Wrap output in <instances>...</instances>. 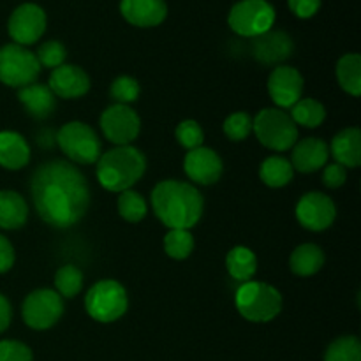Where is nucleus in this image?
Here are the masks:
<instances>
[{
    "label": "nucleus",
    "mask_w": 361,
    "mask_h": 361,
    "mask_svg": "<svg viewBox=\"0 0 361 361\" xmlns=\"http://www.w3.org/2000/svg\"><path fill=\"white\" fill-rule=\"evenodd\" d=\"M28 217V204L14 190H0V228L13 231L23 228Z\"/></svg>",
    "instance_id": "nucleus-23"
},
{
    "label": "nucleus",
    "mask_w": 361,
    "mask_h": 361,
    "mask_svg": "<svg viewBox=\"0 0 361 361\" xmlns=\"http://www.w3.org/2000/svg\"><path fill=\"white\" fill-rule=\"evenodd\" d=\"M101 129L106 140L116 147H126L140 136L141 118L129 106L113 104L102 111Z\"/></svg>",
    "instance_id": "nucleus-12"
},
{
    "label": "nucleus",
    "mask_w": 361,
    "mask_h": 361,
    "mask_svg": "<svg viewBox=\"0 0 361 361\" xmlns=\"http://www.w3.org/2000/svg\"><path fill=\"white\" fill-rule=\"evenodd\" d=\"M252 130L259 143L274 152L291 150L298 141V127L291 115L281 108L261 109L252 118Z\"/></svg>",
    "instance_id": "nucleus-5"
},
{
    "label": "nucleus",
    "mask_w": 361,
    "mask_h": 361,
    "mask_svg": "<svg viewBox=\"0 0 361 361\" xmlns=\"http://www.w3.org/2000/svg\"><path fill=\"white\" fill-rule=\"evenodd\" d=\"M235 303L242 317L250 323H268L282 310V295L267 282H243L235 295Z\"/></svg>",
    "instance_id": "nucleus-4"
},
{
    "label": "nucleus",
    "mask_w": 361,
    "mask_h": 361,
    "mask_svg": "<svg viewBox=\"0 0 361 361\" xmlns=\"http://www.w3.org/2000/svg\"><path fill=\"white\" fill-rule=\"evenodd\" d=\"M63 314V298L53 289H35L25 298L21 316L32 330H48L55 326Z\"/></svg>",
    "instance_id": "nucleus-10"
},
{
    "label": "nucleus",
    "mask_w": 361,
    "mask_h": 361,
    "mask_svg": "<svg viewBox=\"0 0 361 361\" xmlns=\"http://www.w3.org/2000/svg\"><path fill=\"white\" fill-rule=\"evenodd\" d=\"M275 18V7L268 0H240L229 11L228 23L235 34L254 39L271 30Z\"/></svg>",
    "instance_id": "nucleus-8"
},
{
    "label": "nucleus",
    "mask_w": 361,
    "mask_h": 361,
    "mask_svg": "<svg viewBox=\"0 0 361 361\" xmlns=\"http://www.w3.org/2000/svg\"><path fill=\"white\" fill-rule=\"evenodd\" d=\"M30 192L39 217L59 229L80 222L90 207V187L85 175L73 162L59 159L35 169Z\"/></svg>",
    "instance_id": "nucleus-1"
},
{
    "label": "nucleus",
    "mask_w": 361,
    "mask_h": 361,
    "mask_svg": "<svg viewBox=\"0 0 361 361\" xmlns=\"http://www.w3.org/2000/svg\"><path fill=\"white\" fill-rule=\"evenodd\" d=\"M18 99L25 106L28 115L35 120H44L53 115L56 108L55 94L49 90L48 85L32 83L28 87L20 88Z\"/></svg>",
    "instance_id": "nucleus-20"
},
{
    "label": "nucleus",
    "mask_w": 361,
    "mask_h": 361,
    "mask_svg": "<svg viewBox=\"0 0 361 361\" xmlns=\"http://www.w3.org/2000/svg\"><path fill=\"white\" fill-rule=\"evenodd\" d=\"M152 208L166 228L190 229L203 217L204 200L192 183L162 180L152 190Z\"/></svg>",
    "instance_id": "nucleus-2"
},
{
    "label": "nucleus",
    "mask_w": 361,
    "mask_h": 361,
    "mask_svg": "<svg viewBox=\"0 0 361 361\" xmlns=\"http://www.w3.org/2000/svg\"><path fill=\"white\" fill-rule=\"evenodd\" d=\"M55 288L62 298H74L83 288V271L74 264L60 267L55 274Z\"/></svg>",
    "instance_id": "nucleus-32"
},
{
    "label": "nucleus",
    "mask_w": 361,
    "mask_h": 361,
    "mask_svg": "<svg viewBox=\"0 0 361 361\" xmlns=\"http://www.w3.org/2000/svg\"><path fill=\"white\" fill-rule=\"evenodd\" d=\"M30 348L20 341H0V361H32Z\"/></svg>",
    "instance_id": "nucleus-37"
},
{
    "label": "nucleus",
    "mask_w": 361,
    "mask_h": 361,
    "mask_svg": "<svg viewBox=\"0 0 361 361\" xmlns=\"http://www.w3.org/2000/svg\"><path fill=\"white\" fill-rule=\"evenodd\" d=\"M116 207H118L120 217H122L123 221L130 222V224H137V222H141L147 217V200H145L140 192H136V190L133 189L120 192Z\"/></svg>",
    "instance_id": "nucleus-29"
},
{
    "label": "nucleus",
    "mask_w": 361,
    "mask_h": 361,
    "mask_svg": "<svg viewBox=\"0 0 361 361\" xmlns=\"http://www.w3.org/2000/svg\"><path fill=\"white\" fill-rule=\"evenodd\" d=\"M293 175H295V169H293L291 162L281 155L267 157L259 166L261 182L271 189H281V187L288 185L293 180Z\"/></svg>",
    "instance_id": "nucleus-26"
},
{
    "label": "nucleus",
    "mask_w": 361,
    "mask_h": 361,
    "mask_svg": "<svg viewBox=\"0 0 361 361\" xmlns=\"http://www.w3.org/2000/svg\"><path fill=\"white\" fill-rule=\"evenodd\" d=\"M345 178H348V169L344 166L337 164H326L324 166V171H323V183L330 189H338L345 183Z\"/></svg>",
    "instance_id": "nucleus-38"
},
{
    "label": "nucleus",
    "mask_w": 361,
    "mask_h": 361,
    "mask_svg": "<svg viewBox=\"0 0 361 361\" xmlns=\"http://www.w3.org/2000/svg\"><path fill=\"white\" fill-rule=\"evenodd\" d=\"M324 267V252L316 243H302L293 250L289 257V268L295 275L310 277Z\"/></svg>",
    "instance_id": "nucleus-24"
},
{
    "label": "nucleus",
    "mask_w": 361,
    "mask_h": 361,
    "mask_svg": "<svg viewBox=\"0 0 361 361\" xmlns=\"http://www.w3.org/2000/svg\"><path fill=\"white\" fill-rule=\"evenodd\" d=\"M337 80L341 87L353 97L361 94V56L358 53H348L337 62Z\"/></svg>",
    "instance_id": "nucleus-27"
},
{
    "label": "nucleus",
    "mask_w": 361,
    "mask_h": 361,
    "mask_svg": "<svg viewBox=\"0 0 361 361\" xmlns=\"http://www.w3.org/2000/svg\"><path fill=\"white\" fill-rule=\"evenodd\" d=\"M303 88L302 73L291 66H277L268 78V94L281 109L293 108L303 97Z\"/></svg>",
    "instance_id": "nucleus-14"
},
{
    "label": "nucleus",
    "mask_w": 361,
    "mask_h": 361,
    "mask_svg": "<svg viewBox=\"0 0 361 361\" xmlns=\"http://www.w3.org/2000/svg\"><path fill=\"white\" fill-rule=\"evenodd\" d=\"M175 137L183 148L194 150V148L203 147L204 130L196 120H183V122H180L178 127H176Z\"/></svg>",
    "instance_id": "nucleus-36"
},
{
    "label": "nucleus",
    "mask_w": 361,
    "mask_h": 361,
    "mask_svg": "<svg viewBox=\"0 0 361 361\" xmlns=\"http://www.w3.org/2000/svg\"><path fill=\"white\" fill-rule=\"evenodd\" d=\"M48 87L56 97L80 99L90 90V78L81 67L63 63L51 71Z\"/></svg>",
    "instance_id": "nucleus-16"
},
{
    "label": "nucleus",
    "mask_w": 361,
    "mask_h": 361,
    "mask_svg": "<svg viewBox=\"0 0 361 361\" xmlns=\"http://www.w3.org/2000/svg\"><path fill=\"white\" fill-rule=\"evenodd\" d=\"M11 319H13V309H11V302L4 295H0V334L9 328Z\"/></svg>",
    "instance_id": "nucleus-41"
},
{
    "label": "nucleus",
    "mask_w": 361,
    "mask_h": 361,
    "mask_svg": "<svg viewBox=\"0 0 361 361\" xmlns=\"http://www.w3.org/2000/svg\"><path fill=\"white\" fill-rule=\"evenodd\" d=\"M324 361H361V342L355 335H344L328 345Z\"/></svg>",
    "instance_id": "nucleus-31"
},
{
    "label": "nucleus",
    "mask_w": 361,
    "mask_h": 361,
    "mask_svg": "<svg viewBox=\"0 0 361 361\" xmlns=\"http://www.w3.org/2000/svg\"><path fill=\"white\" fill-rule=\"evenodd\" d=\"M30 162V147L20 133L0 130V166L18 171Z\"/></svg>",
    "instance_id": "nucleus-21"
},
{
    "label": "nucleus",
    "mask_w": 361,
    "mask_h": 361,
    "mask_svg": "<svg viewBox=\"0 0 361 361\" xmlns=\"http://www.w3.org/2000/svg\"><path fill=\"white\" fill-rule=\"evenodd\" d=\"M226 268L229 275L238 282H249L257 271V257L249 247L236 245L226 256Z\"/></svg>",
    "instance_id": "nucleus-25"
},
{
    "label": "nucleus",
    "mask_w": 361,
    "mask_h": 361,
    "mask_svg": "<svg viewBox=\"0 0 361 361\" xmlns=\"http://www.w3.org/2000/svg\"><path fill=\"white\" fill-rule=\"evenodd\" d=\"M337 217L334 200L323 192H307L296 204V219L309 231H324Z\"/></svg>",
    "instance_id": "nucleus-13"
},
{
    "label": "nucleus",
    "mask_w": 361,
    "mask_h": 361,
    "mask_svg": "<svg viewBox=\"0 0 361 361\" xmlns=\"http://www.w3.org/2000/svg\"><path fill=\"white\" fill-rule=\"evenodd\" d=\"M120 13L134 27L152 28L166 20L168 4L166 0H120Z\"/></svg>",
    "instance_id": "nucleus-17"
},
{
    "label": "nucleus",
    "mask_w": 361,
    "mask_h": 361,
    "mask_svg": "<svg viewBox=\"0 0 361 361\" xmlns=\"http://www.w3.org/2000/svg\"><path fill=\"white\" fill-rule=\"evenodd\" d=\"M46 25H48V18H46L44 9L34 2H25L11 13L7 32L16 44L27 48L42 37Z\"/></svg>",
    "instance_id": "nucleus-11"
},
{
    "label": "nucleus",
    "mask_w": 361,
    "mask_h": 361,
    "mask_svg": "<svg viewBox=\"0 0 361 361\" xmlns=\"http://www.w3.org/2000/svg\"><path fill=\"white\" fill-rule=\"evenodd\" d=\"M56 143L66 157L76 164H94L102 155L97 133L85 122H69L60 127Z\"/></svg>",
    "instance_id": "nucleus-7"
},
{
    "label": "nucleus",
    "mask_w": 361,
    "mask_h": 361,
    "mask_svg": "<svg viewBox=\"0 0 361 361\" xmlns=\"http://www.w3.org/2000/svg\"><path fill=\"white\" fill-rule=\"evenodd\" d=\"M252 51L256 60L267 66L284 62L293 53V39L284 30L271 28L259 37H254Z\"/></svg>",
    "instance_id": "nucleus-19"
},
{
    "label": "nucleus",
    "mask_w": 361,
    "mask_h": 361,
    "mask_svg": "<svg viewBox=\"0 0 361 361\" xmlns=\"http://www.w3.org/2000/svg\"><path fill=\"white\" fill-rule=\"evenodd\" d=\"M41 66L35 53L25 46L9 42L0 48V81L7 87L23 88L35 83Z\"/></svg>",
    "instance_id": "nucleus-9"
},
{
    "label": "nucleus",
    "mask_w": 361,
    "mask_h": 361,
    "mask_svg": "<svg viewBox=\"0 0 361 361\" xmlns=\"http://www.w3.org/2000/svg\"><path fill=\"white\" fill-rule=\"evenodd\" d=\"M35 59H37L39 66L48 67V69H56V67L66 63L67 49L60 41H46L37 48Z\"/></svg>",
    "instance_id": "nucleus-34"
},
{
    "label": "nucleus",
    "mask_w": 361,
    "mask_h": 361,
    "mask_svg": "<svg viewBox=\"0 0 361 361\" xmlns=\"http://www.w3.org/2000/svg\"><path fill=\"white\" fill-rule=\"evenodd\" d=\"M330 154L337 164L344 168H358L361 164V130L358 127L342 129L331 141Z\"/></svg>",
    "instance_id": "nucleus-22"
},
{
    "label": "nucleus",
    "mask_w": 361,
    "mask_h": 361,
    "mask_svg": "<svg viewBox=\"0 0 361 361\" xmlns=\"http://www.w3.org/2000/svg\"><path fill=\"white\" fill-rule=\"evenodd\" d=\"M291 118L296 126L309 127V129H316L326 118V109L319 101L312 97H302L295 106L291 108Z\"/></svg>",
    "instance_id": "nucleus-28"
},
{
    "label": "nucleus",
    "mask_w": 361,
    "mask_h": 361,
    "mask_svg": "<svg viewBox=\"0 0 361 361\" xmlns=\"http://www.w3.org/2000/svg\"><path fill=\"white\" fill-rule=\"evenodd\" d=\"M183 169L187 176L197 185H214L221 180L224 164L217 152L208 147H200L189 150V154L183 159Z\"/></svg>",
    "instance_id": "nucleus-15"
},
{
    "label": "nucleus",
    "mask_w": 361,
    "mask_h": 361,
    "mask_svg": "<svg viewBox=\"0 0 361 361\" xmlns=\"http://www.w3.org/2000/svg\"><path fill=\"white\" fill-rule=\"evenodd\" d=\"M147 157L136 147H116L102 154L97 161V180L106 190L123 192L143 178Z\"/></svg>",
    "instance_id": "nucleus-3"
},
{
    "label": "nucleus",
    "mask_w": 361,
    "mask_h": 361,
    "mask_svg": "<svg viewBox=\"0 0 361 361\" xmlns=\"http://www.w3.org/2000/svg\"><path fill=\"white\" fill-rule=\"evenodd\" d=\"M164 250L171 259H187L194 250V236L190 229H169L164 236Z\"/></svg>",
    "instance_id": "nucleus-30"
},
{
    "label": "nucleus",
    "mask_w": 361,
    "mask_h": 361,
    "mask_svg": "<svg viewBox=\"0 0 361 361\" xmlns=\"http://www.w3.org/2000/svg\"><path fill=\"white\" fill-rule=\"evenodd\" d=\"M140 83L137 80H134L133 76H127V74H122V76L116 78L115 81L109 87V95H111L113 101L116 104H130V102H136L140 99Z\"/></svg>",
    "instance_id": "nucleus-33"
},
{
    "label": "nucleus",
    "mask_w": 361,
    "mask_h": 361,
    "mask_svg": "<svg viewBox=\"0 0 361 361\" xmlns=\"http://www.w3.org/2000/svg\"><path fill=\"white\" fill-rule=\"evenodd\" d=\"M224 133L231 141H243L252 133V116L245 111L231 113L224 120Z\"/></svg>",
    "instance_id": "nucleus-35"
},
{
    "label": "nucleus",
    "mask_w": 361,
    "mask_h": 361,
    "mask_svg": "<svg viewBox=\"0 0 361 361\" xmlns=\"http://www.w3.org/2000/svg\"><path fill=\"white\" fill-rule=\"evenodd\" d=\"M14 247L4 235H0V274H6L14 264Z\"/></svg>",
    "instance_id": "nucleus-40"
},
{
    "label": "nucleus",
    "mask_w": 361,
    "mask_h": 361,
    "mask_svg": "<svg viewBox=\"0 0 361 361\" xmlns=\"http://www.w3.org/2000/svg\"><path fill=\"white\" fill-rule=\"evenodd\" d=\"M328 157H330V147L321 137H305L295 143L289 162L296 171L314 173L326 166Z\"/></svg>",
    "instance_id": "nucleus-18"
},
{
    "label": "nucleus",
    "mask_w": 361,
    "mask_h": 361,
    "mask_svg": "<svg viewBox=\"0 0 361 361\" xmlns=\"http://www.w3.org/2000/svg\"><path fill=\"white\" fill-rule=\"evenodd\" d=\"M321 2L323 0H288V6L295 16L309 20V18L316 16L317 11L321 9Z\"/></svg>",
    "instance_id": "nucleus-39"
},
{
    "label": "nucleus",
    "mask_w": 361,
    "mask_h": 361,
    "mask_svg": "<svg viewBox=\"0 0 361 361\" xmlns=\"http://www.w3.org/2000/svg\"><path fill=\"white\" fill-rule=\"evenodd\" d=\"M85 309L97 323H115L129 309L126 288L113 279L99 281L85 296Z\"/></svg>",
    "instance_id": "nucleus-6"
}]
</instances>
